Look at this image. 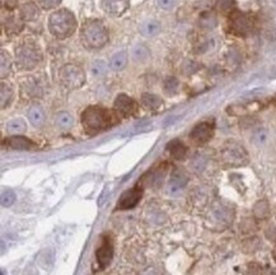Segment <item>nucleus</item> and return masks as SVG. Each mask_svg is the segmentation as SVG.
<instances>
[{"mask_svg":"<svg viewBox=\"0 0 276 275\" xmlns=\"http://www.w3.org/2000/svg\"><path fill=\"white\" fill-rule=\"evenodd\" d=\"M167 151L170 152V154L175 160L182 161L183 158L186 157L187 147L178 139H173L167 144Z\"/></svg>","mask_w":276,"mask_h":275,"instance_id":"18","label":"nucleus"},{"mask_svg":"<svg viewBox=\"0 0 276 275\" xmlns=\"http://www.w3.org/2000/svg\"><path fill=\"white\" fill-rule=\"evenodd\" d=\"M143 196V187L142 186H135L130 190H126L125 193L121 195V198L117 201V208L118 210H125V209H131L136 205L140 201Z\"/></svg>","mask_w":276,"mask_h":275,"instance_id":"12","label":"nucleus"},{"mask_svg":"<svg viewBox=\"0 0 276 275\" xmlns=\"http://www.w3.org/2000/svg\"><path fill=\"white\" fill-rule=\"evenodd\" d=\"M233 4H234V0H216V7L220 11H230L233 8Z\"/></svg>","mask_w":276,"mask_h":275,"instance_id":"37","label":"nucleus"},{"mask_svg":"<svg viewBox=\"0 0 276 275\" xmlns=\"http://www.w3.org/2000/svg\"><path fill=\"white\" fill-rule=\"evenodd\" d=\"M130 0H102V8L107 14L120 17L127 11Z\"/></svg>","mask_w":276,"mask_h":275,"instance_id":"15","label":"nucleus"},{"mask_svg":"<svg viewBox=\"0 0 276 275\" xmlns=\"http://www.w3.org/2000/svg\"><path fill=\"white\" fill-rule=\"evenodd\" d=\"M61 0H40V6L44 9H54L60 6Z\"/></svg>","mask_w":276,"mask_h":275,"instance_id":"38","label":"nucleus"},{"mask_svg":"<svg viewBox=\"0 0 276 275\" xmlns=\"http://www.w3.org/2000/svg\"><path fill=\"white\" fill-rule=\"evenodd\" d=\"M6 130L9 132V134L20 135V134H23V132L27 130V125H26L25 120H22V118L20 117H16V118H12V120H9V121L7 122Z\"/></svg>","mask_w":276,"mask_h":275,"instance_id":"24","label":"nucleus"},{"mask_svg":"<svg viewBox=\"0 0 276 275\" xmlns=\"http://www.w3.org/2000/svg\"><path fill=\"white\" fill-rule=\"evenodd\" d=\"M20 17L23 21L32 22V21H36L40 17V11L35 3L28 2V3H25L22 7H21Z\"/></svg>","mask_w":276,"mask_h":275,"instance_id":"20","label":"nucleus"},{"mask_svg":"<svg viewBox=\"0 0 276 275\" xmlns=\"http://www.w3.org/2000/svg\"><path fill=\"white\" fill-rule=\"evenodd\" d=\"M209 218H210L214 226L227 227L229 226L233 218H234V210L229 205H225L223 203L214 204V206L210 210V214H209Z\"/></svg>","mask_w":276,"mask_h":275,"instance_id":"7","label":"nucleus"},{"mask_svg":"<svg viewBox=\"0 0 276 275\" xmlns=\"http://www.w3.org/2000/svg\"><path fill=\"white\" fill-rule=\"evenodd\" d=\"M177 0H157V4L163 11H172L176 7Z\"/></svg>","mask_w":276,"mask_h":275,"instance_id":"36","label":"nucleus"},{"mask_svg":"<svg viewBox=\"0 0 276 275\" xmlns=\"http://www.w3.org/2000/svg\"><path fill=\"white\" fill-rule=\"evenodd\" d=\"M127 53L126 51H118L109 60V68L112 69L113 72H121L127 65Z\"/></svg>","mask_w":276,"mask_h":275,"instance_id":"21","label":"nucleus"},{"mask_svg":"<svg viewBox=\"0 0 276 275\" xmlns=\"http://www.w3.org/2000/svg\"><path fill=\"white\" fill-rule=\"evenodd\" d=\"M200 25L205 30H213L216 26V18L213 13H204L200 18Z\"/></svg>","mask_w":276,"mask_h":275,"instance_id":"32","label":"nucleus"},{"mask_svg":"<svg viewBox=\"0 0 276 275\" xmlns=\"http://www.w3.org/2000/svg\"><path fill=\"white\" fill-rule=\"evenodd\" d=\"M214 135V124L209 121H204L197 124L190 132V139L197 146L208 143Z\"/></svg>","mask_w":276,"mask_h":275,"instance_id":"10","label":"nucleus"},{"mask_svg":"<svg viewBox=\"0 0 276 275\" xmlns=\"http://www.w3.org/2000/svg\"><path fill=\"white\" fill-rule=\"evenodd\" d=\"M115 110L118 115L123 116V117H132L136 116L139 112V105L134 98L128 97L127 94H118L115 99Z\"/></svg>","mask_w":276,"mask_h":275,"instance_id":"8","label":"nucleus"},{"mask_svg":"<svg viewBox=\"0 0 276 275\" xmlns=\"http://www.w3.org/2000/svg\"><path fill=\"white\" fill-rule=\"evenodd\" d=\"M139 32L144 37H154L161 32V23L157 20H145L139 26Z\"/></svg>","mask_w":276,"mask_h":275,"instance_id":"19","label":"nucleus"},{"mask_svg":"<svg viewBox=\"0 0 276 275\" xmlns=\"http://www.w3.org/2000/svg\"><path fill=\"white\" fill-rule=\"evenodd\" d=\"M16 65L20 70H33L41 64L44 55L41 47L33 41H25L16 47Z\"/></svg>","mask_w":276,"mask_h":275,"instance_id":"4","label":"nucleus"},{"mask_svg":"<svg viewBox=\"0 0 276 275\" xmlns=\"http://www.w3.org/2000/svg\"><path fill=\"white\" fill-rule=\"evenodd\" d=\"M21 93L27 98H37L44 94V85L39 77H28L21 84Z\"/></svg>","mask_w":276,"mask_h":275,"instance_id":"13","label":"nucleus"},{"mask_svg":"<svg viewBox=\"0 0 276 275\" xmlns=\"http://www.w3.org/2000/svg\"><path fill=\"white\" fill-rule=\"evenodd\" d=\"M151 58V51L145 45L137 44L131 50V59L135 63H145Z\"/></svg>","mask_w":276,"mask_h":275,"instance_id":"22","label":"nucleus"},{"mask_svg":"<svg viewBox=\"0 0 276 275\" xmlns=\"http://www.w3.org/2000/svg\"><path fill=\"white\" fill-rule=\"evenodd\" d=\"M267 141V131L265 129H257L253 132V142L257 146H262Z\"/></svg>","mask_w":276,"mask_h":275,"instance_id":"35","label":"nucleus"},{"mask_svg":"<svg viewBox=\"0 0 276 275\" xmlns=\"http://www.w3.org/2000/svg\"><path fill=\"white\" fill-rule=\"evenodd\" d=\"M178 85H180V82H178L177 78L175 77H168L167 79L164 80V84H163V89L164 92L167 94H175L176 92H177L178 89Z\"/></svg>","mask_w":276,"mask_h":275,"instance_id":"31","label":"nucleus"},{"mask_svg":"<svg viewBox=\"0 0 276 275\" xmlns=\"http://www.w3.org/2000/svg\"><path fill=\"white\" fill-rule=\"evenodd\" d=\"M187 182H189V176L186 175V172H183L182 170H176L171 176L170 182H168V193L172 195H177L185 189Z\"/></svg>","mask_w":276,"mask_h":275,"instance_id":"14","label":"nucleus"},{"mask_svg":"<svg viewBox=\"0 0 276 275\" xmlns=\"http://www.w3.org/2000/svg\"><path fill=\"white\" fill-rule=\"evenodd\" d=\"M107 69H108V66H107V64L103 60H97L94 61L92 68H90V72H92L94 77H102V75L107 73Z\"/></svg>","mask_w":276,"mask_h":275,"instance_id":"33","label":"nucleus"},{"mask_svg":"<svg viewBox=\"0 0 276 275\" xmlns=\"http://www.w3.org/2000/svg\"><path fill=\"white\" fill-rule=\"evenodd\" d=\"M78 22L75 16L68 9H58L49 17V31L58 40L73 36L77 31Z\"/></svg>","mask_w":276,"mask_h":275,"instance_id":"3","label":"nucleus"},{"mask_svg":"<svg viewBox=\"0 0 276 275\" xmlns=\"http://www.w3.org/2000/svg\"><path fill=\"white\" fill-rule=\"evenodd\" d=\"M230 28L235 35L246 36L251 32L252 22L246 14L241 13V12H233L230 16Z\"/></svg>","mask_w":276,"mask_h":275,"instance_id":"11","label":"nucleus"},{"mask_svg":"<svg viewBox=\"0 0 276 275\" xmlns=\"http://www.w3.org/2000/svg\"><path fill=\"white\" fill-rule=\"evenodd\" d=\"M275 106H276V101H275Z\"/></svg>","mask_w":276,"mask_h":275,"instance_id":"40","label":"nucleus"},{"mask_svg":"<svg viewBox=\"0 0 276 275\" xmlns=\"http://www.w3.org/2000/svg\"><path fill=\"white\" fill-rule=\"evenodd\" d=\"M113 257V242L111 237L108 234H104L101 239V245L98 246L96 251V259L97 264L99 265L101 269H104L106 266H108V264L111 262Z\"/></svg>","mask_w":276,"mask_h":275,"instance_id":"9","label":"nucleus"},{"mask_svg":"<svg viewBox=\"0 0 276 275\" xmlns=\"http://www.w3.org/2000/svg\"><path fill=\"white\" fill-rule=\"evenodd\" d=\"M55 124L61 130H69L74 125V117L66 111H61L55 116Z\"/></svg>","mask_w":276,"mask_h":275,"instance_id":"23","label":"nucleus"},{"mask_svg":"<svg viewBox=\"0 0 276 275\" xmlns=\"http://www.w3.org/2000/svg\"><path fill=\"white\" fill-rule=\"evenodd\" d=\"M109 40V33L103 22L90 18L83 23L80 28V41L85 49L101 50Z\"/></svg>","mask_w":276,"mask_h":275,"instance_id":"2","label":"nucleus"},{"mask_svg":"<svg viewBox=\"0 0 276 275\" xmlns=\"http://www.w3.org/2000/svg\"><path fill=\"white\" fill-rule=\"evenodd\" d=\"M12 72V58L8 51L2 50L0 53V77L2 79L8 77Z\"/></svg>","mask_w":276,"mask_h":275,"instance_id":"27","label":"nucleus"},{"mask_svg":"<svg viewBox=\"0 0 276 275\" xmlns=\"http://www.w3.org/2000/svg\"><path fill=\"white\" fill-rule=\"evenodd\" d=\"M21 17H9L7 18V22L4 25V30L8 35H17L20 33L23 28V22Z\"/></svg>","mask_w":276,"mask_h":275,"instance_id":"25","label":"nucleus"},{"mask_svg":"<svg viewBox=\"0 0 276 275\" xmlns=\"http://www.w3.org/2000/svg\"><path fill=\"white\" fill-rule=\"evenodd\" d=\"M28 120H30L31 124L35 127H40L45 124V120H46V115H45V110L40 105L35 103V105L31 106L27 111Z\"/></svg>","mask_w":276,"mask_h":275,"instance_id":"17","label":"nucleus"},{"mask_svg":"<svg viewBox=\"0 0 276 275\" xmlns=\"http://www.w3.org/2000/svg\"><path fill=\"white\" fill-rule=\"evenodd\" d=\"M0 101H2V108L8 107L9 103L12 102V98H13V88H12V85L8 84L6 82H2V87H0Z\"/></svg>","mask_w":276,"mask_h":275,"instance_id":"28","label":"nucleus"},{"mask_svg":"<svg viewBox=\"0 0 276 275\" xmlns=\"http://www.w3.org/2000/svg\"><path fill=\"white\" fill-rule=\"evenodd\" d=\"M83 127L90 135L108 130L120 124V115L116 110L101 107V106H89L85 108L80 117Z\"/></svg>","mask_w":276,"mask_h":275,"instance_id":"1","label":"nucleus"},{"mask_svg":"<svg viewBox=\"0 0 276 275\" xmlns=\"http://www.w3.org/2000/svg\"><path fill=\"white\" fill-rule=\"evenodd\" d=\"M253 214L258 219H266L270 215V206H268L267 201H258L253 208Z\"/></svg>","mask_w":276,"mask_h":275,"instance_id":"29","label":"nucleus"},{"mask_svg":"<svg viewBox=\"0 0 276 275\" xmlns=\"http://www.w3.org/2000/svg\"><path fill=\"white\" fill-rule=\"evenodd\" d=\"M206 165H208V158H206V156H204V154H200V153L195 156L194 160H192V162H191L192 170H194L195 172H197V174L202 172V171H204V168L206 167Z\"/></svg>","mask_w":276,"mask_h":275,"instance_id":"30","label":"nucleus"},{"mask_svg":"<svg viewBox=\"0 0 276 275\" xmlns=\"http://www.w3.org/2000/svg\"><path fill=\"white\" fill-rule=\"evenodd\" d=\"M222 162L228 167H242L248 163V153L241 144L234 141H229L223 146L220 151Z\"/></svg>","mask_w":276,"mask_h":275,"instance_id":"5","label":"nucleus"},{"mask_svg":"<svg viewBox=\"0 0 276 275\" xmlns=\"http://www.w3.org/2000/svg\"><path fill=\"white\" fill-rule=\"evenodd\" d=\"M59 80L66 89H78L85 83V73L75 64H66L59 70Z\"/></svg>","mask_w":276,"mask_h":275,"instance_id":"6","label":"nucleus"},{"mask_svg":"<svg viewBox=\"0 0 276 275\" xmlns=\"http://www.w3.org/2000/svg\"><path fill=\"white\" fill-rule=\"evenodd\" d=\"M14 201H16V194L12 190H4L2 193V205L3 206H11L13 205Z\"/></svg>","mask_w":276,"mask_h":275,"instance_id":"34","label":"nucleus"},{"mask_svg":"<svg viewBox=\"0 0 276 275\" xmlns=\"http://www.w3.org/2000/svg\"><path fill=\"white\" fill-rule=\"evenodd\" d=\"M6 144L12 149L16 151H33L37 148V144L32 142L28 138L22 136V135H13L6 141Z\"/></svg>","mask_w":276,"mask_h":275,"instance_id":"16","label":"nucleus"},{"mask_svg":"<svg viewBox=\"0 0 276 275\" xmlns=\"http://www.w3.org/2000/svg\"><path fill=\"white\" fill-rule=\"evenodd\" d=\"M17 6H18V0H6V7L11 11L16 8Z\"/></svg>","mask_w":276,"mask_h":275,"instance_id":"39","label":"nucleus"},{"mask_svg":"<svg viewBox=\"0 0 276 275\" xmlns=\"http://www.w3.org/2000/svg\"><path fill=\"white\" fill-rule=\"evenodd\" d=\"M142 103L149 110H158L159 107H162L163 105V101L159 96L153 93H143L142 94Z\"/></svg>","mask_w":276,"mask_h":275,"instance_id":"26","label":"nucleus"}]
</instances>
